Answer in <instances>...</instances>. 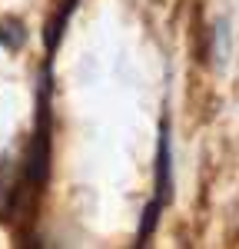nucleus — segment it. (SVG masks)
I'll return each mask as SVG.
<instances>
[{"label":"nucleus","mask_w":239,"mask_h":249,"mask_svg":"<svg viewBox=\"0 0 239 249\" xmlns=\"http://www.w3.org/2000/svg\"><path fill=\"white\" fill-rule=\"evenodd\" d=\"M77 10V0H60V14H53V20L47 23V34H43V43H47V53H53L60 47V37H63V27H67V20L70 14Z\"/></svg>","instance_id":"obj_2"},{"label":"nucleus","mask_w":239,"mask_h":249,"mask_svg":"<svg viewBox=\"0 0 239 249\" xmlns=\"http://www.w3.org/2000/svg\"><path fill=\"white\" fill-rule=\"evenodd\" d=\"M0 43H3L7 50H17L20 43H23V27H20V20H0Z\"/></svg>","instance_id":"obj_3"},{"label":"nucleus","mask_w":239,"mask_h":249,"mask_svg":"<svg viewBox=\"0 0 239 249\" xmlns=\"http://www.w3.org/2000/svg\"><path fill=\"white\" fill-rule=\"evenodd\" d=\"M170 120L163 116V123H159V150H156V203H170V190H173V173H170Z\"/></svg>","instance_id":"obj_1"}]
</instances>
